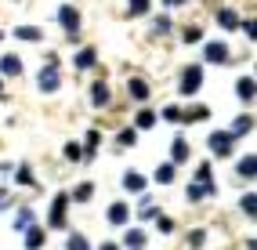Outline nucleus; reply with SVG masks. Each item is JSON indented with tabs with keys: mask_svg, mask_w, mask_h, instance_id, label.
<instances>
[{
	"mask_svg": "<svg viewBox=\"0 0 257 250\" xmlns=\"http://www.w3.org/2000/svg\"><path fill=\"white\" fill-rule=\"evenodd\" d=\"M152 123H156V116H152V112H142L138 116V127H152Z\"/></svg>",
	"mask_w": 257,
	"mask_h": 250,
	"instance_id": "obj_22",
	"label": "nucleus"
},
{
	"mask_svg": "<svg viewBox=\"0 0 257 250\" xmlns=\"http://www.w3.org/2000/svg\"><path fill=\"white\" fill-rule=\"evenodd\" d=\"M101 250H119V246H112V243H105V246H101Z\"/></svg>",
	"mask_w": 257,
	"mask_h": 250,
	"instance_id": "obj_31",
	"label": "nucleus"
},
{
	"mask_svg": "<svg viewBox=\"0 0 257 250\" xmlns=\"http://www.w3.org/2000/svg\"><path fill=\"white\" fill-rule=\"evenodd\" d=\"M91 98H94V105H105V102H109V87H105V83H94Z\"/></svg>",
	"mask_w": 257,
	"mask_h": 250,
	"instance_id": "obj_9",
	"label": "nucleus"
},
{
	"mask_svg": "<svg viewBox=\"0 0 257 250\" xmlns=\"http://www.w3.org/2000/svg\"><path fill=\"white\" fill-rule=\"evenodd\" d=\"M199 83H203V69H199V65H188L185 76H181V91L192 94V91H199Z\"/></svg>",
	"mask_w": 257,
	"mask_h": 250,
	"instance_id": "obj_1",
	"label": "nucleus"
},
{
	"mask_svg": "<svg viewBox=\"0 0 257 250\" xmlns=\"http://www.w3.org/2000/svg\"><path fill=\"white\" fill-rule=\"evenodd\" d=\"M123 185H127V189H142V185H145V178H142V174H127V178H123Z\"/></svg>",
	"mask_w": 257,
	"mask_h": 250,
	"instance_id": "obj_14",
	"label": "nucleus"
},
{
	"mask_svg": "<svg viewBox=\"0 0 257 250\" xmlns=\"http://www.w3.org/2000/svg\"><path fill=\"white\" fill-rule=\"evenodd\" d=\"M0 69H4L8 76H15V73H22V62H19V58H11V55H8L4 62H0Z\"/></svg>",
	"mask_w": 257,
	"mask_h": 250,
	"instance_id": "obj_10",
	"label": "nucleus"
},
{
	"mask_svg": "<svg viewBox=\"0 0 257 250\" xmlns=\"http://www.w3.org/2000/svg\"><path fill=\"white\" fill-rule=\"evenodd\" d=\"M210 149H214L217 156H228V153H232V135H225V131L210 135Z\"/></svg>",
	"mask_w": 257,
	"mask_h": 250,
	"instance_id": "obj_2",
	"label": "nucleus"
},
{
	"mask_svg": "<svg viewBox=\"0 0 257 250\" xmlns=\"http://www.w3.org/2000/svg\"><path fill=\"white\" fill-rule=\"evenodd\" d=\"M185 156H188V145L178 138V142H174V160H185Z\"/></svg>",
	"mask_w": 257,
	"mask_h": 250,
	"instance_id": "obj_20",
	"label": "nucleus"
},
{
	"mask_svg": "<svg viewBox=\"0 0 257 250\" xmlns=\"http://www.w3.org/2000/svg\"><path fill=\"white\" fill-rule=\"evenodd\" d=\"M69 250H91L83 236H69Z\"/></svg>",
	"mask_w": 257,
	"mask_h": 250,
	"instance_id": "obj_18",
	"label": "nucleus"
},
{
	"mask_svg": "<svg viewBox=\"0 0 257 250\" xmlns=\"http://www.w3.org/2000/svg\"><path fill=\"white\" fill-rule=\"evenodd\" d=\"M131 94H134V98H145V94H149V87H145L142 80H134V83H131Z\"/></svg>",
	"mask_w": 257,
	"mask_h": 250,
	"instance_id": "obj_19",
	"label": "nucleus"
},
{
	"mask_svg": "<svg viewBox=\"0 0 257 250\" xmlns=\"http://www.w3.org/2000/svg\"><path fill=\"white\" fill-rule=\"evenodd\" d=\"M167 4H185V0H167Z\"/></svg>",
	"mask_w": 257,
	"mask_h": 250,
	"instance_id": "obj_33",
	"label": "nucleus"
},
{
	"mask_svg": "<svg viewBox=\"0 0 257 250\" xmlns=\"http://www.w3.org/2000/svg\"><path fill=\"white\" fill-rule=\"evenodd\" d=\"M257 94V83L253 80H239V98H253Z\"/></svg>",
	"mask_w": 257,
	"mask_h": 250,
	"instance_id": "obj_12",
	"label": "nucleus"
},
{
	"mask_svg": "<svg viewBox=\"0 0 257 250\" xmlns=\"http://www.w3.org/2000/svg\"><path fill=\"white\" fill-rule=\"evenodd\" d=\"M62 221H65V196H58V199H55V210H51V225L58 228Z\"/></svg>",
	"mask_w": 257,
	"mask_h": 250,
	"instance_id": "obj_4",
	"label": "nucleus"
},
{
	"mask_svg": "<svg viewBox=\"0 0 257 250\" xmlns=\"http://www.w3.org/2000/svg\"><path fill=\"white\" fill-rule=\"evenodd\" d=\"M91 62H94V51L87 47V51H80V55H76V69H87Z\"/></svg>",
	"mask_w": 257,
	"mask_h": 250,
	"instance_id": "obj_13",
	"label": "nucleus"
},
{
	"mask_svg": "<svg viewBox=\"0 0 257 250\" xmlns=\"http://www.w3.org/2000/svg\"><path fill=\"white\" fill-rule=\"evenodd\" d=\"M228 58V51L221 44H207V62H225Z\"/></svg>",
	"mask_w": 257,
	"mask_h": 250,
	"instance_id": "obj_7",
	"label": "nucleus"
},
{
	"mask_svg": "<svg viewBox=\"0 0 257 250\" xmlns=\"http://www.w3.org/2000/svg\"><path fill=\"white\" fill-rule=\"evenodd\" d=\"M246 33H250V37H257V22H246Z\"/></svg>",
	"mask_w": 257,
	"mask_h": 250,
	"instance_id": "obj_30",
	"label": "nucleus"
},
{
	"mask_svg": "<svg viewBox=\"0 0 257 250\" xmlns=\"http://www.w3.org/2000/svg\"><path fill=\"white\" fill-rule=\"evenodd\" d=\"M250 250H257V239H250Z\"/></svg>",
	"mask_w": 257,
	"mask_h": 250,
	"instance_id": "obj_32",
	"label": "nucleus"
},
{
	"mask_svg": "<svg viewBox=\"0 0 257 250\" xmlns=\"http://www.w3.org/2000/svg\"><path fill=\"white\" fill-rule=\"evenodd\" d=\"M239 174H243V178H257V156L239 160Z\"/></svg>",
	"mask_w": 257,
	"mask_h": 250,
	"instance_id": "obj_5",
	"label": "nucleus"
},
{
	"mask_svg": "<svg viewBox=\"0 0 257 250\" xmlns=\"http://www.w3.org/2000/svg\"><path fill=\"white\" fill-rule=\"evenodd\" d=\"M131 11L134 15H145L149 11V0H131Z\"/></svg>",
	"mask_w": 257,
	"mask_h": 250,
	"instance_id": "obj_21",
	"label": "nucleus"
},
{
	"mask_svg": "<svg viewBox=\"0 0 257 250\" xmlns=\"http://www.w3.org/2000/svg\"><path fill=\"white\" fill-rule=\"evenodd\" d=\"M217 22H221V29H235V26H239V19H235V11H228V8H225V11L217 15Z\"/></svg>",
	"mask_w": 257,
	"mask_h": 250,
	"instance_id": "obj_8",
	"label": "nucleus"
},
{
	"mask_svg": "<svg viewBox=\"0 0 257 250\" xmlns=\"http://www.w3.org/2000/svg\"><path fill=\"white\" fill-rule=\"evenodd\" d=\"M243 210L257 218V196H243Z\"/></svg>",
	"mask_w": 257,
	"mask_h": 250,
	"instance_id": "obj_17",
	"label": "nucleus"
},
{
	"mask_svg": "<svg viewBox=\"0 0 257 250\" xmlns=\"http://www.w3.org/2000/svg\"><path fill=\"white\" fill-rule=\"evenodd\" d=\"M40 87H44V91H55V87H58V73H55V69H44V73H40Z\"/></svg>",
	"mask_w": 257,
	"mask_h": 250,
	"instance_id": "obj_6",
	"label": "nucleus"
},
{
	"mask_svg": "<svg viewBox=\"0 0 257 250\" xmlns=\"http://www.w3.org/2000/svg\"><path fill=\"white\" fill-rule=\"evenodd\" d=\"M109 221H116V225H123V221H127V207H123V203H116V207L109 210Z\"/></svg>",
	"mask_w": 257,
	"mask_h": 250,
	"instance_id": "obj_11",
	"label": "nucleus"
},
{
	"mask_svg": "<svg viewBox=\"0 0 257 250\" xmlns=\"http://www.w3.org/2000/svg\"><path fill=\"white\" fill-rule=\"evenodd\" d=\"M40 243H44V232H29V236H26V246L29 250H37Z\"/></svg>",
	"mask_w": 257,
	"mask_h": 250,
	"instance_id": "obj_15",
	"label": "nucleus"
},
{
	"mask_svg": "<svg viewBox=\"0 0 257 250\" xmlns=\"http://www.w3.org/2000/svg\"><path fill=\"white\" fill-rule=\"evenodd\" d=\"M119 145H134V131H123V135H119Z\"/></svg>",
	"mask_w": 257,
	"mask_h": 250,
	"instance_id": "obj_27",
	"label": "nucleus"
},
{
	"mask_svg": "<svg viewBox=\"0 0 257 250\" xmlns=\"http://www.w3.org/2000/svg\"><path fill=\"white\" fill-rule=\"evenodd\" d=\"M250 127V120H246V116H243V120H235V127H232V135H243V131Z\"/></svg>",
	"mask_w": 257,
	"mask_h": 250,
	"instance_id": "obj_24",
	"label": "nucleus"
},
{
	"mask_svg": "<svg viewBox=\"0 0 257 250\" xmlns=\"http://www.w3.org/2000/svg\"><path fill=\"white\" fill-rule=\"evenodd\" d=\"M156 178H160V181H174V167H170V163H163L160 171H156Z\"/></svg>",
	"mask_w": 257,
	"mask_h": 250,
	"instance_id": "obj_16",
	"label": "nucleus"
},
{
	"mask_svg": "<svg viewBox=\"0 0 257 250\" xmlns=\"http://www.w3.org/2000/svg\"><path fill=\"white\" fill-rule=\"evenodd\" d=\"M19 37H26V40H40V33H37V29H19Z\"/></svg>",
	"mask_w": 257,
	"mask_h": 250,
	"instance_id": "obj_25",
	"label": "nucleus"
},
{
	"mask_svg": "<svg viewBox=\"0 0 257 250\" xmlns=\"http://www.w3.org/2000/svg\"><path fill=\"white\" fill-rule=\"evenodd\" d=\"M29 221H33V214H29V210H22V214H19V228H26Z\"/></svg>",
	"mask_w": 257,
	"mask_h": 250,
	"instance_id": "obj_29",
	"label": "nucleus"
},
{
	"mask_svg": "<svg viewBox=\"0 0 257 250\" xmlns=\"http://www.w3.org/2000/svg\"><path fill=\"white\" fill-rule=\"evenodd\" d=\"M142 239H145L142 232H131V236H127V243H131V246H142Z\"/></svg>",
	"mask_w": 257,
	"mask_h": 250,
	"instance_id": "obj_26",
	"label": "nucleus"
},
{
	"mask_svg": "<svg viewBox=\"0 0 257 250\" xmlns=\"http://www.w3.org/2000/svg\"><path fill=\"white\" fill-rule=\"evenodd\" d=\"M91 192H94V189H91V185H80V189H76V199H87V196H91Z\"/></svg>",
	"mask_w": 257,
	"mask_h": 250,
	"instance_id": "obj_28",
	"label": "nucleus"
},
{
	"mask_svg": "<svg viewBox=\"0 0 257 250\" xmlns=\"http://www.w3.org/2000/svg\"><path fill=\"white\" fill-rule=\"evenodd\" d=\"M58 19H62V26H65V29H69V33H73V29L80 26V15H76L73 8H62V11H58Z\"/></svg>",
	"mask_w": 257,
	"mask_h": 250,
	"instance_id": "obj_3",
	"label": "nucleus"
},
{
	"mask_svg": "<svg viewBox=\"0 0 257 250\" xmlns=\"http://www.w3.org/2000/svg\"><path fill=\"white\" fill-rule=\"evenodd\" d=\"M163 116H167V120H181V109L170 105V109H163Z\"/></svg>",
	"mask_w": 257,
	"mask_h": 250,
	"instance_id": "obj_23",
	"label": "nucleus"
}]
</instances>
